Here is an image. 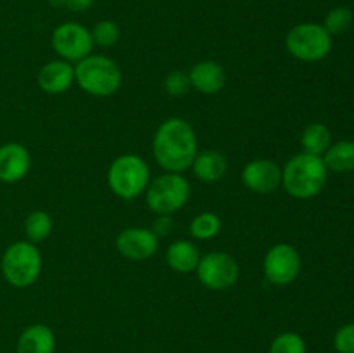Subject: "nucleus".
Segmentation results:
<instances>
[{
  "label": "nucleus",
  "mask_w": 354,
  "mask_h": 353,
  "mask_svg": "<svg viewBox=\"0 0 354 353\" xmlns=\"http://www.w3.org/2000/svg\"><path fill=\"white\" fill-rule=\"evenodd\" d=\"M327 170L337 173L353 172L354 170V141H341L332 144L324 156Z\"/></svg>",
  "instance_id": "nucleus-19"
},
{
  "label": "nucleus",
  "mask_w": 354,
  "mask_h": 353,
  "mask_svg": "<svg viewBox=\"0 0 354 353\" xmlns=\"http://www.w3.org/2000/svg\"><path fill=\"white\" fill-rule=\"evenodd\" d=\"M220 228V217H218L216 213H211V211H204V213H199L192 220V224H190V234L196 239L206 241V239L216 237Z\"/></svg>",
  "instance_id": "nucleus-22"
},
{
  "label": "nucleus",
  "mask_w": 354,
  "mask_h": 353,
  "mask_svg": "<svg viewBox=\"0 0 354 353\" xmlns=\"http://www.w3.org/2000/svg\"><path fill=\"white\" fill-rule=\"evenodd\" d=\"M196 270L201 284L211 291L228 289L239 279L237 260L223 251H213L201 256Z\"/></svg>",
  "instance_id": "nucleus-8"
},
{
  "label": "nucleus",
  "mask_w": 354,
  "mask_h": 353,
  "mask_svg": "<svg viewBox=\"0 0 354 353\" xmlns=\"http://www.w3.org/2000/svg\"><path fill=\"white\" fill-rule=\"evenodd\" d=\"M201 260L199 249L196 248V244H192L190 241H175L173 244H169L168 251H166V262L171 266L175 272L180 273H189L192 270L197 269Z\"/></svg>",
  "instance_id": "nucleus-17"
},
{
  "label": "nucleus",
  "mask_w": 354,
  "mask_h": 353,
  "mask_svg": "<svg viewBox=\"0 0 354 353\" xmlns=\"http://www.w3.org/2000/svg\"><path fill=\"white\" fill-rule=\"evenodd\" d=\"M92 31L80 23H62L52 33V47L64 61L80 62L88 57L93 48Z\"/></svg>",
  "instance_id": "nucleus-9"
},
{
  "label": "nucleus",
  "mask_w": 354,
  "mask_h": 353,
  "mask_svg": "<svg viewBox=\"0 0 354 353\" xmlns=\"http://www.w3.org/2000/svg\"><path fill=\"white\" fill-rule=\"evenodd\" d=\"M55 336L48 325L35 324L24 329L17 339L16 353H54Z\"/></svg>",
  "instance_id": "nucleus-16"
},
{
  "label": "nucleus",
  "mask_w": 354,
  "mask_h": 353,
  "mask_svg": "<svg viewBox=\"0 0 354 353\" xmlns=\"http://www.w3.org/2000/svg\"><path fill=\"white\" fill-rule=\"evenodd\" d=\"M190 78L187 73L183 71H171L165 80V89L169 96L182 97L189 92L190 89Z\"/></svg>",
  "instance_id": "nucleus-26"
},
{
  "label": "nucleus",
  "mask_w": 354,
  "mask_h": 353,
  "mask_svg": "<svg viewBox=\"0 0 354 353\" xmlns=\"http://www.w3.org/2000/svg\"><path fill=\"white\" fill-rule=\"evenodd\" d=\"M41 272V255L30 241H17L6 249L2 258V273L14 287L35 284Z\"/></svg>",
  "instance_id": "nucleus-5"
},
{
  "label": "nucleus",
  "mask_w": 354,
  "mask_h": 353,
  "mask_svg": "<svg viewBox=\"0 0 354 353\" xmlns=\"http://www.w3.org/2000/svg\"><path fill=\"white\" fill-rule=\"evenodd\" d=\"M270 353H306V343L296 332H282L272 341Z\"/></svg>",
  "instance_id": "nucleus-24"
},
{
  "label": "nucleus",
  "mask_w": 354,
  "mask_h": 353,
  "mask_svg": "<svg viewBox=\"0 0 354 353\" xmlns=\"http://www.w3.org/2000/svg\"><path fill=\"white\" fill-rule=\"evenodd\" d=\"M93 0H62V6L68 7L73 12H83V10L90 9Z\"/></svg>",
  "instance_id": "nucleus-29"
},
{
  "label": "nucleus",
  "mask_w": 354,
  "mask_h": 353,
  "mask_svg": "<svg viewBox=\"0 0 354 353\" xmlns=\"http://www.w3.org/2000/svg\"><path fill=\"white\" fill-rule=\"evenodd\" d=\"M189 78L194 89L199 90L201 93H206V96H213L223 89L227 75L218 62L201 61L190 69Z\"/></svg>",
  "instance_id": "nucleus-15"
},
{
  "label": "nucleus",
  "mask_w": 354,
  "mask_h": 353,
  "mask_svg": "<svg viewBox=\"0 0 354 353\" xmlns=\"http://www.w3.org/2000/svg\"><path fill=\"white\" fill-rule=\"evenodd\" d=\"M173 228V220L169 215H159L158 220L154 221V227H152V232L156 235H168Z\"/></svg>",
  "instance_id": "nucleus-28"
},
{
  "label": "nucleus",
  "mask_w": 354,
  "mask_h": 353,
  "mask_svg": "<svg viewBox=\"0 0 354 353\" xmlns=\"http://www.w3.org/2000/svg\"><path fill=\"white\" fill-rule=\"evenodd\" d=\"M286 47L299 61L317 62L327 57L332 51V35L324 24H296L286 37Z\"/></svg>",
  "instance_id": "nucleus-6"
},
{
  "label": "nucleus",
  "mask_w": 354,
  "mask_h": 353,
  "mask_svg": "<svg viewBox=\"0 0 354 353\" xmlns=\"http://www.w3.org/2000/svg\"><path fill=\"white\" fill-rule=\"evenodd\" d=\"M265 275L275 286H287L301 272V256L294 246L280 242L268 249L265 256Z\"/></svg>",
  "instance_id": "nucleus-10"
},
{
  "label": "nucleus",
  "mask_w": 354,
  "mask_h": 353,
  "mask_svg": "<svg viewBox=\"0 0 354 353\" xmlns=\"http://www.w3.org/2000/svg\"><path fill=\"white\" fill-rule=\"evenodd\" d=\"M93 44L100 45V47H111L118 42L120 38V26L114 21L104 19L93 26L92 30Z\"/></svg>",
  "instance_id": "nucleus-25"
},
{
  "label": "nucleus",
  "mask_w": 354,
  "mask_h": 353,
  "mask_svg": "<svg viewBox=\"0 0 354 353\" xmlns=\"http://www.w3.org/2000/svg\"><path fill=\"white\" fill-rule=\"evenodd\" d=\"M75 82V68L68 61H50L38 73V85L47 93H62Z\"/></svg>",
  "instance_id": "nucleus-14"
},
{
  "label": "nucleus",
  "mask_w": 354,
  "mask_h": 353,
  "mask_svg": "<svg viewBox=\"0 0 354 353\" xmlns=\"http://www.w3.org/2000/svg\"><path fill=\"white\" fill-rule=\"evenodd\" d=\"M334 346L337 353H354V322L342 325L335 332Z\"/></svg>",
  "instance_id": "nucleus-27"
},
{
  "label": "nucleus",
  "mask_w": 354,
  "mask_h": 353,
  "mask_svg": "<svg viewBox=\"0 0 354 353\" xmlns=\"http://www.w3.org/2000/svg\"><path fill=\"white\" fill-rule=\"evenodd\" d=\"M228 168L227 158L218 151H204L196 156L192 163V170L197 179L203 182H218L225 176Z\"/></svg>",
  "instance_id": "nucleus-18"
},
{
  "label": "nucleus",
  "mask_w": 354,
  "mask_h": 353,
  "mask_svg": "<svg viewBox=\"0 0 354 353\" xmlns=\"http://www.w3.org/2000/svg\"><path fill=\"white\" fill-rule=\"evenodd\" d=\"M327 166L322 156L299 152L287 161L282 170V185L292 197L311 199L324 190L327 183Z\"/></svg>",
  "instance_id": "nucleus-2"
},
{
  "label": "nucleus",
  "mask_w": 354,
  "mask_h": 353,
  "mask_svg": "<svg viewBox=\"0 0 354 353\" xmlns=\"http://www.w3.org/2000/svg\"><path fill=\"white\" fill-rule=\"evenodd\" d=\"M24 232H26L30 242H40L50 235L52 218L47 211H31L24 221Z\"/></svg>",
  "instance_id": "nucleus-21"
},
{
  "label": "nucleus",
  "mask_w": 354,
  "mask_h": 353,
  "mask_svg": "<svg viewBox=\"0 0 354 353\" xmlns=\"http://www.w3.org/2000/svg\"><path fill=\"white\" fill-rule=\"evenodd\" d=\"M242 182L251 192L270 194L282 183V170L272 159H254L242 170Z\"/></svg>",
  "instance_id": "nucleus-12"
},
{
  "label": "nucleus",
  "mask_w": 354,
  "mask_h": 353,
  "mask_svg": "<svg viewBox=\"0 0 354 353\" xmlns=\"http://www.w3.org/2000/svg\"><path fill=\"white\" fill-rule=\"evenodd\" d=\"M116 248L124 258L144 262L158 251V235L149 228L130 227L118 235Z\"/></svg>",
  "instance_id": "nucleus-11"
},
{
  "label": "nucleus",
  "mask_w": 354,
  "mask_h": 353,
  "mask_svg": "<svg viewBox=\"0 0 354 353\" xmlns=\"http://www.w3.org/2000/svg\"><path fill=\"white\" fill-rule=\"evenodd\" d=\"M301 144L304 152H310L315 156H324L327 149L332 145L330 130L324 123H311L304 128L301 135Z\"/></svg>",
  "instance_id": "nucleus-20"
},
{
  "label": "nucleus",
  "mask_w": 354,
  "mask_h": 353,
  "mask_svg": "<svg viewBox=\"0 0 354 353\" xmlns=\"http://www.w3.org/2000/svg\"><path fill=\"white\" fill-rule=\"evenodd\" d=\"M31 156L23 144L7 142L0 145V182L16 183L28 175Z\"/></svg>",
  "instance_id": "nucleus-13"
},
{
  "label": "nucleus",
  "mask_w": 354,
  "mask_h": 353,
  "mask_svg": "<svg viewBox=\"0 0 354 353\" xmlns=\"http://www.w3.org/2000/svg\"><path fill=\"white\" fill-rule=\"evenodd\" d=\"M353 10L348 7H334L330 12L325 16L324 28L330 35H341L353 24Z\"/></svg>",
  "instance_id": "nucleus-23"
},
{
  "label": "nucleus",
  "mask_w": 354,
  "mask_h": 353,
  "mask_svg": "<svg viewBox=\"0 0 354 353\" xmlns=\"http://www.w3.org/2000/svg\"><path fill=\"white\" fill-rule=\"evenodd\" d=\"M151 170L137 154H123L114 159L107 172L111 190L121 199H133L149 187Z\"/></svg>",
  "instance_id": "nucleus-4"
},
{
  "label": "nucleus",
  "mask_w": 354,
  "mask_h": 353,
  "mask_svg": "<svg viewBox=\"0 0 354 353\" xmlns=\"http://www.w3.org/2000/svg\"><path fill=\"white\" fill-rule=\"evenodd\" d=\"M190 197V183L180 173L158 176L147 189V204L154 213L171 215L182 210Z\"/></svg>",
  "instance_id": "nucleus-7"
},
{
  "label": "nucleus",
  "mask_w": 354,
  "mask_h": 353,
  "mask_svg": "<svg viewBox=\"0 0 354 353\" xmlns=\"http://www.w3.org/2000/svg\"><path fill=\"white\" fill-rule=\"evenodd\" d=\"M121 80L120 66L107 55L90 54L75 66V82L90 96H113L120 90Z\"/></svg>",
  "instance_id": "nucleus-3"
},
{
  "label": "nucleus",
  "mask_w": 354,
  "mask_h": 353,
  "mask_svg": "<svg viewBox=\"0 0 354 353\" xmlns=\"http://www.w3.org/2000/svg\"><path fill=\"white\" fill-rule=\"evenodd\" d=\"M154 158L169 173H182L197 156V137L192 125L182 118H169L158 128L152 142Z\"/></svg>",
  "instance_id": "nucleus-1"
}]
</instances>
